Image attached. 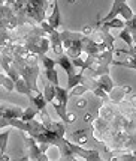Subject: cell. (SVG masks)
<instances>
[{
    "label": "cell",
    "mask_w": 136,
    "mask_h": 161,
    "mask_svg": "<svg viewBox=\"0 0 136 161\" xmlns=\"http://www.w3.org/2000/svg\"><path fill=\"white\" fill-rule=\"evenodd\" d=\"M69 95H70V92H69L68 89H64V87H61L60 84H58V86H55V99L51 103V104L54 105L57 114L60 116L61 120H63L64 124H69L70 120H73V116L70 118L68 114Z\"/></svg>",
    "instance_id": "cell-1"
},
{
    "label": "cell",
    "mask_w": 136,
    "mask_h": 161,
    "mask_svg": "<svg viewBox=\"0 0 136 161\" xmlns=\"http://www.w3.org/2000/svg\"><path fill=\"white\" fill-rule=\"evenodd\" d=\"M57 65H60L61 68L64 69V72L68 74V78L72 77V75H75V66H73V63H72V59L68 56V54H60V56H57Z\"/></svg>",
    "instance_id": "cell-2"
},
{
    "label": "cell",
    "mask_w": 136,
    "mask_h": 161,
    "mask_svg": "<svg viewBox=\"0 0 136 161\" xmlns=\"http://www.w3.org/2000/svg\"><path fill=\"white\" fill-rule=\"evenodd\" d=\"M48 24L53 29L60 27L61 24V14H60V5H58V0H54V5H53V12L48 17Z\"/></svg>",
    "instance_id": "cell-3"
},
{
    "label": "cell",
    "mask_w": 136,
    "mask_h": 161,
    "mask_svg": "<svg viewBox=\"0 0 136 161\" xmlns=\"http://www.w3.org/2000/svg\"><path fill=\"white\" fill-rule=\"evenodd\" d=\"M126 5V0H114V5L111 8V11L108 12L106 17H103L102 20H99V24H103V23H106V21H111L114 20L117 15L120 14V11H121V8Z\"/></svg>",
    "instance_id": "cell-4"
},
{
    "label": "cell",
    "mask_w": 136,
    "mask_h": 161,
    "mask_svg": "<svg viewBox=\"0 0 136 161\" xmlns=\"http://www.w3.org/2000/svg\"><path fill=\"white\" fill-rule=\"evenodd\" d=\"M30 101H32V104H34V107H36V110L39 113H43L45 112V108H47V101H45V98H43V95H42V92H36V95H33L32 98H30Z\"/></svg>",
    "instance_id": "cell-5"
},
{
    "label": "cell",
    "mask_w": 136,
    "mask_h": 161,
    "mask_svg": "<svg viewBox=\"0 0 136 161\" xmlns=\"http://www.w3.org/2000/svg\"><path fill=\"white\" fill-rule=\"evenodd\" d=\"M42 95H43V98H45V101H47L48 104H51V103L55 99V86L51 83H47L45 87H43Z\"/></svg>",
    "instance_id": "cell-6"
},
{
    "label": "cell",
    "mask_w": 136,
    "mask_h": 161,
    "mask_svg": "<svg viewBox=\"0 0 136 161\" xmlns=\"http://www.w3.org/2000/svg\"><path fill=\"white\" fill-rule=\"evenodd\" d=\"M102 29H126V21L120 20V18H114V20L111 21H106V23H103Z\"/></svg>",
    "instance_id": "cell-7"
},
{
    "label": "cell",
    "mask_w": 136,
    "mask_h": 161,
    "mask_svg": "<svg viewBox=\"0 0 136 161\" xmlns=\"http://www.w3.org/2000/svg\"><path fill=\"white\" fill-rule=\"evenodd\" d=\"M36 114H39V112L33 108V107H27L24 113H23V116H21V120L23 122H30V120H34L36 119Z\"/></svg>",
    "instance_id": "cell-8"
},
{
    "label": "cell",
    "mask_w": 136,
    "mask_h": 161,
    "mask_svg": "<svg viewBox=\"0 0 136 161\" xmlns=\"http://www.w3.org/2000/svg\"><path fill=\"white\" fill-rule=\"evenodd\" d=\"M9 136H11V130H8L5 133H0V155L6 154V146L9 142Z\"/></svg>",
    "instance_id": "cell-9"
},
{
    "label": "cell",
    "mask_w": 136,
    "mask_h": 161,
    "mask_svg": "<svg viewBox=\"0 0 136 161\" xmlns=\"http://www.w3.org/2000/svg\"><path fill=\"white\" fill-rule=\"evenodd\" d=\"M45 77H47V81L51 84H54V86H58V74H57V71L54 69H45Z\"/></svg>",
    "instance_id": "cell-10"
},
{
    "label": "cell",
    "mask_w": 136,
    "mask_h": 161,
    "mask_svg": "<svg viewBox=\"0 0 136 161\" xmlns=\"http://www.w3.org/2000/svg\"><path fill=\"white\" fill-rule=\"evenodd\" d=\"M120 38H121L123 41L126 42L127 45H129L130 48H133V41H132V33H130L129 29H123L121 32H120Z\"/></svg>",
    "instance_id": "cell-11"
},
{
    "label": "cell",
    "mask_w": 136,
    "mask_h": 161,
    "mask_svg": "<svg viewBox=\"0 0 136 161\" xmlns=\"http://www.w3.org/2000/svg\"><path fill=\"white\" fill-rule=\"evenodd\" d=\"M120 15H121L123 18L126 21H132L133 20V17H135V14L132 12V9H130L127 5H124V6L121 8V11H120Z\"/></svg>",
    "instance_id": "cell-12"
},
{
    "label": "cell",
    "mask_w": 136,
    "mask_h": 161,
    "mask_svg": "<svg viewBox=\"0 0 136 161\" xmlns=\"http://www.w3.org/2000/svg\"><path fill=\"white\" fill-rule=\"evenodd\" d=\"M41 60H42V65L45 66V69H54L55 65H57V62H55L54 59H51V57H48V56H42Z\"/></svg>",
    "instance_id": "cell-13"
}]
</instances>
